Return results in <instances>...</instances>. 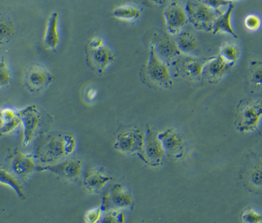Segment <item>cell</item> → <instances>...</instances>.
<instances>
[{
  "label": "cell",
  "instance_id": "cell-3",
  "mask_svg": "<svg viewBox=\"0 0 262 223\" xmlns=\"http://www.w3.org/2000/svg\"><path fill=\"white\" fill-rule=\"evenodd\" d=\"M262 114L260 100H243L237 107L236 129L242 134L255 131L258 128Z\"/></svg>",
  "mask_w": 262,
  "mask_h": 223
},
{
  "label": "cell",
  "instance_id": "cell-10",
  "mask_svg": "<svg viewBox=\"0 0 262 223\" xmlns=\"http://www.w3.org/2000/svg\"><path fill=\"white\" fill-rule=\"evenodd\" d=\"M85 52L87 65L99 76H103L106 69L116 60L114 52L105 45L97 49L86 47Z\"/></svg>",
  "mask_w": 262,
  "mask_h": 223
},
{
  "label": "cell",
  "instance_id": "cell-29",
  "mask_svg": "<svg viewBox=\"0 0 262 223\" xmlns=\"http://www.w3.org/2000/svg\"><path fill=\"white\" fill-rule=\"evenodd\" d=\"M12 81V75L6 57L0 59V87H9Z\"/></svg>",
  "mask_w": 262,
  "mask_h": 223
},
{
  "label": "cell",
  "instance_id": "cell-11",
  "mask_svg": "<svg viewBox=\"0 0 262 223\" xmlns=\"http://www.w3.org/2000/svg\"><path fill=\"white\" fill-rule=\"evenodd\" d=\"M143 161L149 166L158 167L162 164L164 158V150L158 135L150 125H147L144 135Z\"/></svg>",
  "mask_w": 262,
  "mask_h": 223
},
{
  "label": "cell",
  "instance_id": "cell-8",
  "mask_svg": "<svg viewBox=\"0 0 262 223\" xmlns=\"http://www.w3.org/2000/svg\"><path fill=\"white\" fill-rule=\"evenodd\" d=\"M8 170L12 172L17 179L27 180L34 172L39 171L40 165L34 154L24 153L18 149H15L8 157Z\"/></svg>",
  "mask_w": 262,
  "mask_h": 223
},
{
  "label": "cell",
  "instance_id": "cell-24",
  "mask_svg": "<svg viewBox=\"0 0 262 223\" xmlns=\"http://www.w3.org/2000/svg\"><path fill=\"white\" fill-rule=\"evenodd\" d=\"M15 23L12 17L6 12H0V45L10 43L15 37Z\"/></svg>",
  "mask_w": 262,
  "mask_h": 223
},
{
  "label": "cell",
  "instance_id": "cell-16",
  "mask_svg": "<svg viewBox=\"0 0 262 223\" xmlns=\"http://www.w3.org/2000/svg\"><path fill=\"white\" fill-rule=\"evenodd\" d=\"M152 41L155 43L157 55L168 65L172 64L179 56L183 55L179 50L176 40H172L167 34L156 33Z\"/></svg>",
  "mask_w": 262,
  "mask_h": 223
},
{
  "label": "cell",
  "instance_id": "cell-7",
  "mask_svg": "<svg viewBox=\"0 0 262 223\" xmlns=\"http://www.w3.org/2000/svg\"><path fill=\"white\" fill-rule=\"evenodd\" d=\"M54 81V75L40 64L30 65L25 71V87L34 95H39L46 91Z\"/></svg>",
  "mask_w": 262,
  "mask_h": 223
},
{
  "label": "cell",
  "instance_id": "cell-12",
  "mask_svg": "<svg viewBox=\"0 0 262 223\" xmlns=\"http://www.w3.org/2000/svg\"><path fill=\"white\" fill-rule=\"evenodd\" d=\"M206 60L197 56H185L177 59L172 65L180 76L193 81H200L203 78V69Z\"/></svg>",
  "mask_w": 262,
  "mask_h": 223
},
{
  "label": "cell",
  "instance_id": "cell-20",
  "mask_svg": "<svg viewBox=\"0 0 262 223\" xmlns=\"http://www.w3.org/2000/svg\"><path fill=\"white\" fill-rule=\"evenodd\" d=\"M177 44L182 54L184 56H197L199 57L202 53L199 40L193 33L190 31H181L177 34Z\"/></svg>",
  "mask_w": 262,
  "mask_h": 223
},
{
  "label": "cell",
  "instance_id": "cell-18",
  "mask_svg": "<svg viewBox=\"0 0 262 223\" xmlns=\"http://www.w3.org/2000/svg\"><path fill=\"white\" fill-rule=\"evenodd\" d=\"M111 179L112 177L103 171L92 169L84 174L83 185L89 194H97L103 189Z\"/></svg>",
  "mask_w": 262,
  "mask_h": 223
},
{
  "label": "cell",
  "instance_id": "cell-27",
  "mask_svg": "<svg viewBox=\"0 0 262 223\" xmlns=\"http://www.w3.org/2000/svg\"><path fill=\"white\" fill-rule=\"evenodd\" d=\"M220 56L226 62L235 65L241 56V50L236 43L226 42L221 46Z\"/></svg>",
  "mask_w": 262,
  "mask_h": 223
},
{
  "label": "cell",
  "instance_id": "cell-23",
  "mask_svg": "<svg viewBox=\"0 0 262 223\" xmlns=\"http://www.w3.org/2000/svg\"><path fill=\"white\" fill-rule=\"evenodd\" d=\"M21 124L18 110L11 108L0 109V136L10 134Z\"/></svg>",
  "mask_w": 262,
  "mask_h": 223
},
{
  "label": "cell",
  "instance_id": "cell-25",
  "mask_svg": "<svg viewBox=\"0 0 262 223\" xmlns=\"http://www.w3.org/2000/svg\"><path fill=\"white\" fill-rule=\"evenodd\" d=\"M142 10L134 5H122L113 11L114 17L124 21H136L142 17Z\"/></svg>",
  "mask_w": 262,
  "mask_h": 223
},
{
  "label": "cell",
  "instance_id": "cell-38",
  "mask_svg": "<svg viewBox=\"0 0 262 223\" xmlns=\"http://www.w3.org/2000/svg\"><path fill=\"white\" fill-rule=\"evenodd\" d=\"M228 1L233 2V1H236V0H228ZM238 1H239V0H238Z\"/></svg>",
  "mask_w": 262,
  "mask_h": 223
},
{
  "label": "cell",
  "instance_id": "cell-21",
  "mask_svg": "<svg viewBox=\"0 0 262 223\" xmlns=\"http://www.w3.org/2000/svg\"><path fill=\"white\" fill-rule=\"evenodd\" d=\"M235 9V5L233 2L227 6V10L220 14L213 25L212 33L216 35L221 33L228 34L234 38H238L237 33L235 31L232 25V14Z\"/></svg>",
  "mask_w": 262,
  "mask_h": 223
},
{
  "label": "cell",
  "instance_id": "cell-4",
  "mask_svg": "<svg viewBox=\"0 0 262 223\" xmlns=\"http://www.w3.org/2000/svg\"><path fill=\"white\" fill-rule=\"evenodd\" d=\"M186 14L188 20L195 29L211 32L213 25L220 12L207 6L202 1H189L186 4Z\"/></svg>",
  "mask_w": 262,
  "mask_h": 223
},
{
  "label": "cell",
  "instance_id": "cell-36",
  "mask_svg": "<svg viewBox=\"0 0 262 223\" xmlns=\"http://www.w3.org/2000/svg\"><path fill=\"white\" fill-rule=\"evenodd\" d=\"M96 95H97V91H96V90L90 88L88 91L86 97H87V98L89 99V100H92L95 98Z\"/></svg>",
  "mask_w": 262,
  "mask_h": 223
},
{
  "label": "cell",
  "instance_id": "cell-9",
  "mask_svg": "<svg viewBox=\"0 0 262 223\" xmlns=\"http://www.w3.org/2000/svg\"><path fill=\"white\" fill-rule=\"evenodd\" d=\"M83 163L80 159L70 158L61 160L55 164L40 166L39 172H49L67 180H78L82 172Z\"/></svg>",
  "mask_w": 262,
  "mask_h": 223
},
{
  "label": "cell",
  "instance_id": "cell-37",
  "mask_svg": "<svg viewBox=\"0 0 262 223\" xmlns=\"http://www.w3.org/2000/svg\"><path fill=\"white\" fill-rule=\"evenodd\" d=\"M150 1L157 6H163V5L166 4L169 0H150Z\"/></svg>",
  "mask_w": 262,
  "mask_h": 223
},
{
  "label": "cell",
  "instance_id": "cell-1",
  "mask_svg": "<svg viewBox=\"0 0 262 223\" xmlns=\"http://www.w3.org/2000/svg\"><path fill=\"white\" fill-rule=\"evenodd\" d=\"M76 147V139L70 133H43L37 141L34 155L40 166H48L70 157Z\"/></svg>",
  "mask_w": 262,
  "mask_h": 223
},
{
  "label": "cell",
  "instance_id": "cell-15",
  "mask_svg": "<svg viewBox=\"0 0 262 223\" xmlns=\"http://www.w3.org/2000/svg\"><path fill=\"white\" fill-rule=\"evenodd\" d=\"M166 28L171 35H177L189 23L186 10L178 2H172L164 10Z\"/></svg>",
  "mask_w": 262,
  "mask_h": 223
},
{
  "label": "cell",
  "instance_id": "cell-35",
  "mask_svg": "<svg viewBox=\"0 0 262 223\" xmlns=\"http://www.w3.org/2000/svg\"><path fill=\"white\" fill-rule=\"evenodd\" d=\"M104 40L101 37H96L92 38L88 43L87 47L92 49L100 48L104 46Z\"/></svg>",
  "mask_w": 262,
  "mask_h": 223
},
{
  "label": "cell",
  "instance_id": "cell-28",
  "mask_svg": "<svg viewBox=\"0 0 262 223\" xmlns=\"http://www.w3.org/2000/svg\"><path fill=\"white\" fill-rule=\"evenodd\" d=\"M249 78L252 87L255 89H261V62L254 60L251 62L249 68Z\"/></svg>",
  "mask_w": 262,
  "mask_h": 223
},
{
  "label": "cell",
  "instance_id": "cell-22",
  "mask_svg": "<svg viewBox=\"0 0 262 223\" xmlns=\"http://www.w3.org/2000/svg\"><path fill=\"white\" fill-rule=\"evenodd\" d=\"M61 37L59 34V13L54 12L48 18V26L45 32L43 43L48 50H57L60 43Z\"/></svg>",
  "mask_w": 262,
  "mask_h": 223
},
{
  "label": "cell",
  "instance_id": "cell-19",
  "mask_svg": "<svg viewBox=\"0 0 262 223\" xmlns=\"http://www.w3.org/2000/svg\"><path fill=\"white\" fill-rule=\"evenodd\" d=\"M245 183L250 189L260 192L261 190V161L260 157H254L249 160L243 171Z\"/></svg>",
  "mask_w": 262,
  "mask_h": 223
},
{
  "label": "cell",
  "instance_id": "cell-2",
  "mask_svg": "<svg viewBox=\"0 0 262 223\" xmlns=\"http://www.w3.org/2000/svg\"><path fill=\"white\" fill-rule=\"evenodd\" d=\"M141 75L144 82L148 85L162 89H171L173 86L169 65L157 55L153 41L150 42L148 60Z\"/></svg>",
  "mask_w": 262,
  "mask_h": 223
},
{
  "label": "cell",
  "instance_id": "cell-30",
  "mask_svg": "<svg viewBox=\"0 0 262 223\" xmlns=\"http://www.w3.org/2000/svg\"><path fill=\"white\" fill-rule=\"evenodd\" d=\"M125 215L121 210H111L103 212L100 222L117 223L125 222Z\"/></svg>",
  "mask_w": 262,
  "mask_h": 223
},
{
  "label": "cell",
  "instance_id": "cell-31",
  "mask_svg": "<svg viewBox=\"0 0 262 223\" xmlns=\"http://www.w3.org/2000/svg\"><path fill=\"white\" fill-rule=\"evenodd\" d=\"M242 222L247 223H260L262 222V216L252 208H247L242 213Z\"/></svg>",
  "mask_w": 262,
  "mask_h": 223
},
{
  "label": "cell",
  "instance_id": "cell-34",
  "mask_svg": "<svg viewBox=\"0 0 262 223\" xmlns=\"http://www.w3.org/2000/svg\"><path fill=\"white\" fill-rule=\"evenodd\" d=\"M202 2L205 4H206L207 6H209L210 8H211V9L220 12V13L223 12L221 10V8L224 7V6H227L231 3V2L228 1V0H202Z\"/></svg>",
  "mask_w": 262,
  "mask_h": 223
},
{
  "label": "cell",
  "instance_id": "cell-26",
  "mask_svg": "<svg viewBox=\"0 0 262 223\" xmlns=\"http://www.w3.org/2000/svg\"><path fill=\"white\" fill-rule=\"evenodd\" d=\"M0 184L7 185L15 191L18 197L21 200H26V194L23 190L19 180L7 169L0 166Z\"/></svg>",
  "mask_w": 262,
  "mask_h": 223
},
{
  "label": "cell",
  "instance_id": "cell-32",
  "mask_svg": "<svg viewBox=\"0 0 262 223\" xmlns=\"http://www.w3.org/2000/svg\"><path fill=\"white\" fill-rule=\"evenodd\" d=\"M261 18L255 14H249L244 19V26L246 30L252 32L258 31L261 28Z\"/></svg>",
  "mask_w": 262,
  "mask_h": 223
},
{
  "label": "cell",
  "instance_id": "cell-14",
  "mask_svg": "<svg viewBox=\"0 0 262 223\" xmlns=\"http://www.w3.org/2000/svg\"><path fill=\"white\" fill-rule=\"evenodd\" d=\"M164 153L174 160H180L186 153V143L183 135L177 130L170 128L158 135Z\"/></svg>",
  "mask_w": 262,
  "mask_h": 223
},
{
  "label": "cell",
  "instance_id": "cell-33",
  "mask_svg": "<svg viewBox=\"0 0 262 223\" xmlns=\"http://www.w3.org/2000/svg\"><path fill=\"white\" fill-rule=\"evenodd\" d=\"M103 210L101 206L92 209L86 213L84 221L88 223H96L100 222L103 215Z\"/></svg>",
  "mask_w": 262,
  "mask_h": 223
},
{
  "label": "cell",
  "instance_id": "cell-17",
  "mask_svg": "<svg viewBox=\"0 0 262 223\" xmlns=\"http://www.w3.org/2000/svg\"><path fill=\"white\" fill-rule=\"evenodd\" d=\"M234 65L226 62L220 55L211 59H207L203 69V78H206L211 84H216L228 73Z\"/></svg>",
  "mask_w": 262,
  "mask_h": 223
},
{
  "label": "cell",
  "instance_id": "cell-5",
  "mask_svg": "<svg viewBox=\"0 0 262 223\" xmlns=\"http://www.w3.org/2000/svg\"><path fill=\"white\" fill-rule=\"evenodd\" d=\"M18 114L24 128L23 146L27 147L39 134L40 128L46 125L47 116L36 105H30L19 109Z\"/></svg>",
  "mask_w": 262,
  "mask_h": 223
},
{
  "label": "cell",
  "instance_id": "cell-13",
  "mask_svg": "<svg viewBox=\"0 0 262 223\" xmlns=\"http://www.w3.org/2000/svg\"><path fill=\"white\" fill-rule=\"evenodd\" d=\"M133 196L120 184H117L103 196L101 207L103 212L111 210H122L133 207Z\"/></svg>",
  "mask_w": 262,
  "mask_h": 223
},
{
  "label": "cell",
  "instance_id": "cell-6",
  "mask_svg": "<svg viewBox=\"0 0 262 223\" xmlns=\"http://www.w3.org/2000/svg\"><path fill=\"white\" fill-rule=\"evenodd\" d=\"M144 134L140 128H128L119 132L114 147L115 150L126 155H138L141 160L144 157Z\"/></svg>",
  "mask_w": 262,
  "mask_h": 223
}]
</instances>
